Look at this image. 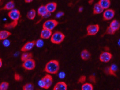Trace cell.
I'll list each match as a JSON object with an SVG mask.
<instances>
[{"mask_svg":"<svg viewBox=\"0 0 120 90\" xmlns=\"http://www.w3.org/2000/svg\"><path fill=\"white\" fill-rule=\"evenodd\" d=\"M118 45H119V46L120 47V39H119V41H118Z\"/></svg>","mask_w":120,"mask_h":90,"instance_id":"7bdbcfd3","label":"cell"},{"mask_svg":"<svg viewBox=\"0 0 120 90\" xmlns=\"http://www.w3.org/2000/svg\"><path fill=\"white\" fill-rule=\"evenodd\" d=\"M104 9L99 4L98 2L96 3L94 7L93 8V14H100L103 11Z\"/></svg>","mask_w":120,"mask_h":90,"instance_id":"ac0fdd59","label":"cell"},{"mask_svg":"<svg viewBox=\"0 0 120 90\" xmlns=\"http://www.w3.org/2000/svg\"><path fill=\"white\" fill-rule=\"evenodd\" d=\"M59 77L61 79H63L65 77V74L64 72H61L59 74Z\"/></svg>","mask_w":120,"mask_h":90,"instance_id":"d590c367","label":"cell"},{"mask_svg":"<svg viewBox=\"0 0 120 90\" xmlns=\"http://www.w3.org/2000/svg\"><path fill=\"white\" fill-rule=\"evenodd\" d=\"M2 44L3 45V46L5 47H8L10 45V41L8 40V39H5L2 42Z\"/></svg>","mask_w":120,"mask_h":90,"instance_id":"1f68e13d","label":"cell"},{"mask_svg":"<svg viewBox=\"0 0 120 90\" xmlns=\"http://www.w3.org/2000/svg\"><path fill=\"white\" fill-rule=\"evenodd\" d=\"M86 79V77L85 76H81L79 79H78V83H81V84H84Z\"/></svg>","mask_w":120,"mask_h":90,"instance_id":"f546056e","label":"cell"},{"mask_svg":"<svg viewBox=\"0 0 120 90\" xmlns=\"http://www.w3.org/2000/svg\"><path fill=\"white\" fill-rule=\"evenodd\" d=\"M64 15V12L61 11H60L58 12L56 14V16H56V18H60L61 17L63 16Z\"/></svg>","mask_w":120,"mask_h":90,"instance_id":"e575fe53","label":"cell"},{"mask_svg":"<svg viewBox=\"0 0 120 90\" xmlns=\"http://www.w3.org/2000/svg\"><path fill=\"white\" fill-rule=\"evenodd\" d=\"M115 15V11L112 9H108L103 14V19L104 21H109L113 19Z\"/></svg>","mask_w":120,"mask_h":90,"instance_id":"8992f818","label":"cell"},{"mask_svg":"<svg viewBox=\"0 0 120 90\" xmlns=\"http://www.w3.org/2000/svg\"><path fill=\"white\" fill-rule=\"evenodd\" d=\"M113 55L111 53L106 51L102 52L100 55V60L101 62L103 63H108L112 58Z\"/></svg>","mask_w":120,"mask_h":90,"instance_id":"52a82bcc","label":"cell"},{"mask_svg":"<svg viewBox=\"0 0 120 90\" xmlns=\"http://www.w3.org/2000/svg\"><path fill=\"white\" fill-rule=\"evenodd\" d=\"M65 36L61 32L59 31H56L54 32L51 38V42L55 44H60L64 40Z\"/></svg>","mask_w":120,"mask_h":90,"instance_id":"7a4b0ae2","label":"cell"},{"mask_svg":"<svg viewBox=\"0 0 120 90\" xmlns=\"http://www.w3.org/2000/svg\"><path fill=\"white\" fill-rule=\"evenodd\" d=\"M32 56H33V55L32 53L25 52L22 55L21 59L22 62H24V61H27L29 59H32Z\"/></svg>","mask_w":120,"mask_h":90,"instance_id":"7402d4cb","label":"cell"},{"mask_svg":"<svg viewBox=\"0 0 120 90\" xmlns=\"http://www.w3.org/2000/svg\"><path fill=\"white\" fill-rule=\"evenodd\" d=\"M22 66L26 70H31L35 68L36 62L33 59H30L24 61L22 64Z\"/></svg>","mask_w":120,"mask_h":90,"instance_id":"5b68a950","label":"cell"},{"mask_svg":"<svg viewBox=\"0 0 120 90\" xmlns=\"http://www.w3.org/2000/svg\"><path fill=\"white\" fill-rule=\"evenodd\" d=\"M80 56L82 60L84 61H87L90 59L91 55L87 49H84L81 52Z\"/></svg>","mask_w":120,"mask_h":90,"instance_id":"5bb4252c","label":"cell"},{"mask_svg":"<svg viewBox=\"0 0 120 90\" xmlns=\"http://www.w3.org/2000/svg\"><path fill=\"white\" fill-rule=\"evenodd\" d=\"M94 0H90L88 1V3L90 4H92L94 2Z\"/></svg>","mask_w":120,"mask_h":90,"instance_id":"60d3db41","label":"cell"},{"mask_svg":"<svg viewBox=\"0 0 120 90\" xmlns=\"http://www.w3.org/2000/svg\"><path fill=\"white\" fill-rule=\"evenodd\" d=\"M98 3L103 9L106 10L109 9L111 4V1L109 0H100Z\"/></svg>","mask_w":120,"mask_h":90,"instance_id":"e0dca14e","label":"cell"},{"mask_svg":"<svg viewBox=\"0 0 120 90\" xmlns=\"http://www.w3.org/2000/svg\"><path fill=\"white\" fill-rule=\"evenodd\" d=\"M60 70V63L57 60H51L48 62L45 68V71L51 74H56Z\"/></svg>","mask_w":120,"mask_h":90,"instance_id":"6da1fadb","label":"cell"},{"mask_svg":"<svg viewBox=\"0 0 120 90\" xmlns=\"http://www.w3.org/2000/svg\"><path fill=\"white\" fill-rule=\"evenodd\" d=\"M52 35V31L43 29L40 33V37L43 39H48L51 38Z\"/></svg>","mask_w":120,"mask_h":90,"instance_id":"7c38bea8","label":"cell"},{"mask_svg":"<svg viewBox=\"0 0 120 90\" xmlns=\"http://www.w3.org/2000/svg\"></svg>","mask_w":120,"mask_h":90,"instance_id":"f6af8a7d","label":"cell"},{"mask_svg":"<svg viewBox=\"0 0 120 90\" xmlns=\"http://www.w3.org/2000/svg\"><path fill=\"white\" fill-rule=\"evenodd\" d=\"M15 7V3L14 1L11 0L10 1H8L7 2L4 7L2 8V9L4 10H12L14 9V8Z\"/></svg>","mask_w":120,"mask_h":90,"instance_id":"ffe728a7","label":"cell"},{"mask_svg":"<svg viewBox=\"0 0 120 90\" xmlns=\"http://www.w3.org/2000/svg\"><path fill=\"white\" fill-rule=\"evenodd\" d=\"M11 35V33L8 31L3 30L0 31V39L1 40H5L8 37H9Z\"/></svg>","mask_w":120,"mask_h":90,"instance_id":"d6986e66","label":"cell"},{"mask_svg":"<svg viewBox=\"0 0 120 90\" xmlns=\"http://www.w3.org/2000/svg\"><path fill=\"white\" fill-rule=\"evenodd\" d=\"M100 26L98 24H90L86 28L87 35L94 36L99 32Z\"/></svg>","mask_w":120,"mask_h":90,"instance_id":"277c9868","label":"cell"},{"mask_svg":"<svg viewBox=\"0 0 120 90\" xmlns=\"http://www.w3.org/2000/svg\"><path fill=\"white\" fill-rule=\"evenodd\" d=\"M14 78L15 79V80L17 81H19L22 80V77L18 73H15L14 75Z\"/></svg>","mask_w":120,"mask_h":90,"instance_id":"4dcf8cb0","label":"cell"},{"mask_svg":"<svg viewBox=\"0 0 120 90\" xmlns=\"http://www.w3.org/2000/svg\"><path fill=\"white\" fill-rule=\"evenodd\" d=\"M45 7L48 12L52 13L55 12L57 8V4L55 2H51L48 3L45 5Z\"/></svg>","mask_w":120,"mask_h":90,"instance_id":"8fae6325","label":"cell"},{"mask_svg":"<svg viewBox=\"0 0 120 90\" xmlns=\"http://www.w3.org/2000/svg\"><path fill=\"white\" fill-rule=\"evenodd\" d=\"M38 15L39 16H44L46 13H48L47 9L46 8L45 6V5H41L40 6L38 10Z\"/></svg>","mask_w":120,"mask_h":90,"instance_id":"44dd1931","label":"cell"},{"mask_svg":"<svg viewBox=\"0 0 120 90\" xmlns=\"http://www.w3.org/2000/svg\"><path fill=\"white\" fill-rule=\"evenodd\" d=\"M9 83L7 82H3L0 84V90H7L9 87Z\"/></svg>","mask_w":120,"mask_h":90,"instance_id":"484cf974","label":"cell"},{"mask_svg":"<svg viewBox=\"0 0 120 90\" xmlns=\"http://www.w3.org/2000/svg\"><path fill=\"white\" fill-rule=\"evenodd\" d=\"M42 79L44 81L45 84V89H48L51 87L53 83V78L52 76L49 74H47Z\"/></svg>","mask_w":120,"mask_h":90,"instance_id":"9c48e42d","label":"cell"},{"mask_svg":"<svg viewBox=\"0 0 120 90\" xmlns=\"http://www.w3.org/2000/svg\"><path fill=\"white\" fill-rule=\"evenodd\" d=\"M67 86L66 84L63 81L58 82L54 86L53 90H67Z\"/></svg>","mask_w":120,"mask_h":90,"instance_id":"4fadbf2b","label":"cell"},{"mask_svg":"<svg viewBox=\"0 0 120 90\" xmlns=\"http://www.w3.org/2000/svg\"><path fill=\"white\" fill-rule=\"evenodd\" d=\"M51 13H50L48 12V13H46L45 15L44 16H42V17L43 18H47L51 16Z\"/></svg>","mask_w":120,"mask_h":90,"instance_id":"8d00e7d4","label":"cell"},{"mask_svg":"<svg viewBox=\"0 0 120 90\" xmlns=\"http://www.w3.org/2000/svg\"><path fill=\"white\" fill-rule=\"evenodd\" d=\"M18 24V21H13L9 23L5 24L4 26L5 28L8 29H11L15 28Z\"/></svg>","mask_w":120,"mask_h":90,"instance_id":"cb8c5ba5","label":"cell"},{"mask_svg":"<svg viewBox=\"0 0 120 90\" xmlns=\"http://www.w3.org/2000/svg\"><path fill=\"white\" fill-rule=\"evenodd\" d=\"M105 33L109 35H114L116 33V31H115L110 26H109L107 27Z\"/></svg>","mask_w":120,"mask_h":90,"instance_id":"f1b7e54d","label":"cell"},{"mask_svg":"<svg viewBox=\"0 0 120 90\" xmlns=\"http://www.w3.org/2000/svg\"><path fill=\"white\" fill-rule=\"evenodd\" d=\"M94 87L92 84L89 83H86L83 84L81 87V90H93Z\"/></svg>","mask_w":120,"mask_h":90,"instance_id":"d4e9b609","label":"cell"},{"mask_svg":"<svg viewBox=\"0 0 120 90\" xmlns=\"http://www.w3.org/2000/svg\"></svg>","mask_w":120,"mask_h":90,"instance_id":"7dc6e473","label":"cell"},{"mask_svg":"<svg viewBox=\"0 0 120 90\" xmlns=\"http://www.w3.org/2000/svg\"><path fill=\"white\" fill-rule=\"evenodd\" d=\"M118 70V67L116 64H113L110 67H109L108 75H112L115 77H116V72Z\"/></svg>","mask_w":120,"mask_h":90,"instance_id":"2e32d148","label":"cell"},{"mask_svg":"<svg viewBox=\"0 0 120 90\" xmlns=\"http://www.w3.org/2000/svg\"><path fill=\"white\" fill-rule=\"evenodd\" d=\"M59 22L55 19H49L45 22L43 25V29H47L50 31L53 30L58 25Z\"/></svg>","mask_w":120,"mask_h":90,"instance_id":"3957f363","label":"cell"},{"mask_svg":"<svg viewBox=\"0 0 120 90\" xmlns=\"http://www.w3.org/2000/svg\"></svg>","mask_w":120,"mask_h":90,"instance_id":"bcb514c9","label":"cell"},{"mask_svg":"<svg viewBox=\"0 0 120 90\" xmlns=\"http://www.w3.org/2000/svg\"><path fill=\"white\" fill-rule=\"evenodd\" d=\"M9 17L13 20V21H18L21 17L20 12L17 9H13L8 13Z\"/></svg>","mask_w":120,"mask_h":90,"instance_id":"ba28073f","label":"cell"},{"mask_svg":"<svg viewBox=\"0 0 120 90\" xmlns=\"http://www.w3.org/2000/svg\"><path fill=\"white\" fill-rule=\"evenodd\" d=\"M36 16V11L34 9H30L27 13V16L30 20H33Z\"/></svg>","mask_w":120,"mask_h":90,"instance_id":"603a6c76","label":"cell"},{"mask_svg":"<svg viewBox=\"0 0 120 90\" xmlns=\"http://www.w3.org/2000/svg\"><path fill=\"white\" fill-rule=\"evenodd\" d=\"M38 85L41 88L45 89V84L44 81L42 79L40 80L39 81Z\"/></svg>","mask_w":120,"mask_h":90,"instance_id":"836d02e7","label":"cell"},{"mask_svg":"<svg viewBox=\"0 0 120 90\" xmlns=\"http://www.w3.org/2000/svg\"><path fill=\"white\" fill-rule=\"evenodd\" d=\"M32 0H25V2L26 3H30L32 2Z\"/></svg>","mask_w":120,"mask_h":90,"instance_id":"f35d334b","label":"cell"},{"mask_svg":"<svg viewBox=\"0 0 120 90\" xmlns=\"http://www.w3.org/2000/svg\"><path fill=\"white\" fill-rule=\"evenodd\" d=\"M23 90H34V86L32 83H27L23 86Z\"/></svg>","mask_w":120,"mask_h":90,"instance_id":"4316f807","label":"cell"},{"mask_svg":"<svg viewBox=\"0 0 120 90\" xmlns=\"http://www.w3.org/2000/svg\"><path fill=\"white\" fill-rule=\"evenodd\" d=\"M83 10V7L81 6V7H79V9H78V11L79 12H82Z\"/></svg>","mask_w":120,"mask_h":90,"instance_id":"74e56055","label":"cell"},{"mask_svg":"<svg viewBox=\"0 0 120 90\" xmlns=\"http://www.w3.org/2000/svg\"><path fill=\"white\" fill-rule=\"evenodd\" d=\"M2 59L0 58V68L2 67Z\"/></svg>","mask_w":120,"mask_h":90,"instance_id":"ab89813d","label":"cell"},{"mask_svg":"<svg viewBox=\"0 0 120 90\" xmlns=\"http://www.w3.org/2000/svg\"><path fill=\"white\" fill-rule=\"evenodd\" d=\"M0 2H1V0H0Z\"/></svg>","mask_w":120,"mask_h":90,"instance_id":"ee69618b","label":"cell"},{"mask_svg":"<svg viewBox=\"0 0 120 90\" xmlns=\"http://www.w3.org/2000/svg\"><path fill=\"white\" fill-rule=\"evenodd\" d=\"M105 49L106 51H109V47H105Z\"/></svg>","mask_w":120,"mask_h":90,"instance_id":"b9f144b4","label":"cell"},{"mask_svg":"<svg viewBox=\"0 0 120 90\" xmlns=\"http://www.w3.org/2000/svg\"><path fill=\"white\" fill-rule=\"evenodd\" d=\"M44 45V42L42 39H38L36 41L35 45L38 48H41L43 47Z\"/></svg>","mask_w":120,"mask_h":90,"instance_id":"83f0119b","label":"cell"},{"mask_svg":"<svg viewBox=\"0 0 120 90\" xmlns=\"http://www.w3.org/2000/svg\"><path fill=\"white\" fill-rule=\"evenodd\" d=\"M36 41H28L22 47L21 50L22 52H26L31 50L35 46Z\"/></svg>","mask_w":120,"mask_h":90,"instance_id":"30bf717a","label":"cell"},{"mask_svg":"<svg viewBox=\"0 0 120 90\" xmlns=\"http://www.w3.org/2000/svg\"><path fill=\"white\" fill-rule=\"evenodd\" d=\"M109 26L116 32L120 29V23L116 19H114L110 23Z\"/></svg>","mask_w":120,"mask_h":90,"instance_id":"9a60e30c","label":"cell"},{"mask_svg":"<svg viewBox=\"0 0 120 90\" xmlns=\"http://www.w3.org/2000/svg\"><path fill=\"white\" fill-rule=\"evenodd\" d=\"M89 80L91 82H92V83H93L94 84H95L96 82V78L94 75H91V76H89Z\"/></svg>","mask_w":120,"mask_h":90,"instance_id":"d6a6232c","label":"cell"}]
</instances>
